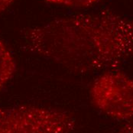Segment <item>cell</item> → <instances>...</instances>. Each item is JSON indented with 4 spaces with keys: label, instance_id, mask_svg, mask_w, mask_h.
Returning <instances> with one entry per match:
<instances>
[{
    "label": "cell",
    "instance_id": "obj_6",
    "mask_svg": "<svg viewBox=\"0 0 133 133\" xmlns=\"http://www.w3.org/2000/svg\"><path fill=\"white\" fill-rule=\"evenodd\" d=\"M15 0H0V13L7 10Z\"/></svg>",
    "mask_w": 133,
    "mask_h": 133
},
{
    "label": "cell",
    "instance_id": "obj_4",
    "mask_svg": "<svg viewBox=\"0 0 133 133\" xmlns=\"http://www.w3.org/2000/svg\"><path fill=\"white\" fill-rule=\"evenodd\" d=\"M16 71L13 55L0 38V90L12 79Z\"/></svg>",
    "mask_w": 133,
    "mask_h": 133
},
{
    "label": "cell",
    "instance_id": "obj_5",
    "mask_svg": "<svg viewBox=\"0 0 133 133\" xmlns=\"http://www.w3.org/2000/svg\"><path fill=\"white\" fill-rule=\"evenodd\" d=\"M99 0H44L48 4L57 5L61 6H65L70 8H87Z\"/></svg>",
    "mask_w": 133,
    "mask_h": 133
},
{
    "label": "cell",
    "instance_id": "obj_3",
    "mask_svg": "<svg viewBox=\"0 0 133 133\" xmlns=\"http://www.w3.org/2000/svg\"><path fill=\"white\" fill-rule=\"evenodd\" d=\"M90 96L93 106L112 119L133 118V77L123 72L109 70L98 76Z\"/></svg>",
    "mask_w": 133,
    "mask_h": 133
},
{
    "label": "cell",
    "instance_id": "obj_1",
    "mask_svg": "<svg viewBox=\"0 0 133 133\" xmlns=\"http://www.w3.org/2000/svg\"><path fill=\"white\" fill-rule=\"evenodd\" d=\"M24 49L66 70L113 69L133 56V18L110 10L54 19L26 30Z\"/></svg>",
    "mask_w": 133,
    "mask_h": 133
},
{
    "label": "cell",
    "instance_id": "obj_2",
    "mask_svg": "<svg viewBox=\"0 0 133 133\" xmlns=\"http://www.w3.org/2000/svg\"><path fill=\"white\" fill-rule=\"evenodd\" d=\"M76 119L66 111L35 105L0 107V133H71Z\"/></svg>",
    "mask_w": 133,
    "mask_h": 133
},
{
    "label": "cell",
    "instance_id": "obj_7",
    "mask_svg": "<svg viewBox=\"0 0 133 133\" xmlns=\"http://www.w3.org/2000/svg\"><path fill=\"white\" fill-rule=\"evenodd\" d=\"M113 133H133V123H129Z\"/></svg>",
    "mask_w": 133,
    "mask_h": 133
}]
</instances>
